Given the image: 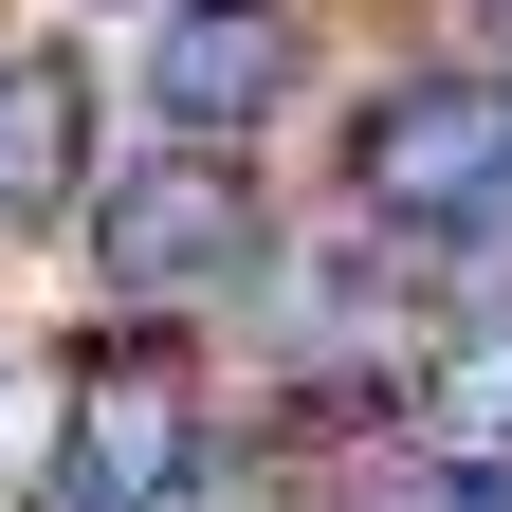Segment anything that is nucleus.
<instances>
[{"instance_id":"39448f33","label":"nucleus","mask_w":512,"mask_h":512,"mask_svg":"<svg viewBox=\"0 0 512 512\" xmlns=\"http://www.w3.org/2000/svg\"><path fill=\"white\" fill-rule=\"evenodd\" d=\"M55 165H74V74H55V55H19V74H0V220H37Z\"/></svg>"},{"instance_id":"7ed1b4c3","label":"nucleus","mask_w":512,"mask_h":512,"mask_svg":"<svg viewBox=\"0 0 512 512\" xmlns=\"http://www.w3.org/2000/svg\"><path fill=\"white\" fill-rule=\"evenodd\" d=\"M293 55H311L293 0H147V110L202 128V147H238V128L293 110Z\"/></svg>"},{"instance_id":"423d86ee","label":"nucleus","mask_w":512,"mask_h":512,"mask_svg":"<svg viewBox=\"0 0 512 512\" xmlns=\"http://www.w3.org/2000/svg\"><path fill=\"white\" fill-rule=\"evenodd\" d=\"M476 19H512V0H476Z\"/></svg>"},{"instance_id":"f03ea898","label":"nucleus","mask_w":512,"mask_h":512,"mask_svg":"<svg viewBox=\"0 0 512 512\" xmlns=\"http://www.w3.org/2000/svg\"><path fill=\"white\" fill-rule=\"evenodd\" d=\"M92 256H110L128 311H183V293L256 275V202H238V165H202V128H183L165 165H110L92 183Z\"/></svg>"},{"instance_id":"f257e3e1","label":"nucleus","mask_w":512,"mask_h":512,"mask_svg":"<svg viewBox=\"0 0 512 512\" xmlns=\"http://www.w3.org/2000/svg\"><path fill=\"white\" fill-rule=\"evenodd\" d=\"M348 183H366L384 238H439V256L512 238V92H494V74H403V92L366 110Z\"/></svg>"},{"instance_id":"20e7f679","label":"nucleus","mask_w":512,"mask_h":512,"mask_svg":"<svg viewBox=\"0 0 512 512\" xmlns=\"http://www.w3.org/2000/svg\"><path fill=\"white\" fill-rule=\"evenodd\" d=\"M183 458H202V421H183V366L92 348V366H74V476H92V494H183Z\"/></svg>"}]
</instances>
